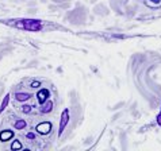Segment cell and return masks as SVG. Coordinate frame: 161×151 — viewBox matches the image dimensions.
I'll return each mask as SVG.
<instances>
[{"label":"cell","mask_w":161,"mask_h":151,"mask_svg":"<svg viewBox=\"0 0 161 151\" xmlns=\"http://www.w3.org/2000/svg\"><path fill=\"white\" fill-rule=\"evenodd\" d=\"M35 130H37V132H39V134L46 135V134H49V132L52 131V123H49V122L39 123L38 126L35 127Z\"/></svg>","instance_id":"3"},{"label":"cell","mask_w":161,"mask_h":151,"mask_svg":"<svg viewBox=\"0 0 161 151\" xmlns=\"http://www.w3.org/2000/svg\"><path fill=\"white\" fill-rule=\"evenodd\" d=\"M27 136H29V138H30V139H34V134H29V135H27Z\"/></svg>","instance_id":"14"},{"label":"cell","mask_w":161,"mask_h":151,"mask_svg":"<svg viewBox=\"0 0 161 151\" xmlns=\"http://www.w3.org/2000/svg\"><path fill=\"white\" fill-rule=\"evenodd\" d=\"M25 127H26V122L25 120H18L15 123V128H16V130H23Z\"/></svg>","instance_id":"9"},{"label":"cell","mask_w":161,"mask_h":151,"mask_svg":"<svg viewBox=\"0 0 161 151\" xmlns=\"http://www.w3.org/2000/svg\"><path fill=\"white\" fill-rule=\"evenodd\" d=\"M22 108H23V112H25V113H29L30 111H31V107H30V105H23Z\"/></svg>","instance_id":"11"},{"label":"cell","mask_w":161,"mask_h":151,"mask_svg":"<svg viewBox=\"0 0 161 151\" xmlns=\"http://www.w3.org/2000/svg\"><path fill=\"white\" fill-rule=\"evenodd\" d=\"M11 148L12 150H20L22 148V144H20V142H14V143H12V146H11Z\"/></svg>","instance_id":"10"},{"label":"cell","mask_w":161,"mask_h":151,"mask_svg":"<svg viewBox=\"0 0 161 151\" xmlns=\"http://www.w3.org/2000/svg\"><path fill=\"white\" fill-rule=\"evenodd\" d=\"M8 101H10V95H6V97H4L3 103H2V107H0V113L3 112L4 109H6V107L8 105Z\"/></svg>","instance_id":"8"},{"label":"cell","mask_w":161,"mask_h":151,"mask_svg":"<svg viewBox=\"0 0 161 151\" xmlns=\"http://www.w3.org/2000/svg\"><path fill=\"white\" fill-rule=\"evenodd\" d=\"M69 122V109H64V112L61 115V122H60V127H58V135H61L64 132L66 124Z\"/></svg>","instance_id":"2"},{"label":"cell","mask_w":161,"mask_h":151,"mask_svg":"<svg viewBox=\"0 0 161 151\" xmlns=\"http://www.w3.org/2000/svg\"><path fill=\"white\" fill-rule=\"evenodd\" d=\"M16 26H18V27H20V29H23V30H27V31H39L42 29L41 22H39V20H34V19L20 20Z\"/></svg>","instance_id":"1"},{"label":"cell","mask_w":161,"mask_h":151,"mask_svg":"<svg viewBox=\"0 0 161 151\" xmlns=\"http://www.w3.org/2000/svg\"><path fill=\"white\" fill-rule=\"evenodd\" d=\"M38 86H41V82H37V81H34L33 84H31V88H38Z\"/></svg>","instance_id":"12"},{"label":"cell","mask_w":161,"mask_h":151,"mask_svg":"<svg viewBox=\"0 0 161 151\" xmlns=\"http://www.w3.org/2000/svg\"><path fill=\"white\" fill-rule=\"evenodd\" d=\"M157 123H158V126H161V112L158 113V116H157Z\"/></svg>","instance_id":"13"},{"label":"cell","mask_w":161,"mask_h":151,"mask_svg":"<svg viewBox=\"0 0 161 151\" xmlns=\"http://www.w3.org/2000/svg\"><path fill=\"white\" fill-rule=\"evenodd\" d=\"M12 136H14V132L10 131V130H6V131H2V132H0V140H2V142L10 140Z\"/></svg>","instance_id":"4"},{"label":"cell","mask_w":161,"mask_h":151,"mask_svg":"<svg viewBox=\"0 0 161 151\" xmlns=\"http://www.w3.org/2000/svg\"><path fill=\"white\" fill-rule=\"evenodd\" d=\"M15 99H16L18 101H26V100L30 99V95H29V93H16V95H15Z\"/></svg>","instance_id":"7"},{"label":"cell","mask_w":161,"mask_h":151,"mask_svg":"<svg viewBox=\"0 0 161 151\" xmlns=\"http://www.w3.org/2000/svg\"><path fill=\"white\" fill-rule=\"evenodd\" d=\"M54 2H57V3H58V2H65V0H54Z\"/></svg>","instance_id":"15"},{"label":"cell","mask_w":161,"mask_h":151,"mask_svg":"<svg viewBox=\"0 0 161 151\" xmlns=\"http://www.w3.org/2000/svg\"><path fill=\"white\" fill-rule=\"evenodd\" d=\"M52 109H53V103H52V101H47L46 104H43V105H42L41 112H42V113H47V112H50Z\"/></svg>","instance_id":"6"},{"label":"cell","mask_w":161,"mask_h":151,"mask_svg":"<svg viewBox=\"0 0 161 151\" xmlns=\"http://www.w3.org/2000/svg\"><path fill=\"white\" fill-rule=\"evenodd\" d=\"M49 96H50V95H49V91L47 89H42L41 92H38V103L39 104H43Z\"/></svg>","instance_id":"5"},{"label":"cell","mask_w":161,"mask_h":151,"mask_svg":"<svg viewBox=\"0 0 161 151\" xmlns=\"http://www.w3.org/2000/svg\"><path fill=\"white\" fill-rule=\"evenodd\" d=\"M152 2H160V0H152Z\"/></svg>","instance_id":"16"}]
</instances>
